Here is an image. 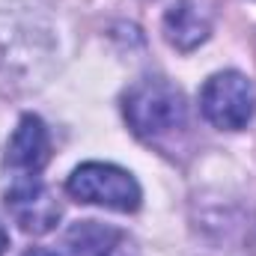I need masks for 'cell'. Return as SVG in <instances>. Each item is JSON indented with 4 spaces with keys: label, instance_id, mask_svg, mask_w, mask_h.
Listing matches in <instances>:
<instances>
[{
    "label": "cell",
    "instance_id": "obj_1",
    "mask_svg": "<svg viewBox=\"0 0 256 256\" xmlns=\"http://www.w3.org/2000/svg\"><path fill=\"white\" fill-rule=\"evenodd\" d=\"M185 116H188V108L182 92L161 78H146L134 84L126 96V120L137 137L152 140V137L170 134L185 126Z\"/></svg>",
    "mask_w": 256,
    "mask_h": 256
},
{
    "label": "cell",
    "instance_id": "obj_2",
    "mask_svg": "<svg viewBox=\"0 0 256 256\" xmlns=\"http://www.w3.org/2000/svg\"><path fill=\"white\" fill-rule=\"evenodd\" d=\"M66 191L72 194L78 202H92V206H104L114 212H134L140 208V185L134 182V176L114 167V164H80L68 182Z\"/></svg>",
    "mask_w": 256,
    "mask_h": 256
},
{
    "label": "cell",
    "instance_id": "obj_3",
    "mask_svg": "<svg viewBox=\"0 0 256 256\" xmlns=\"http://www.w3.org/2000/svg\"><path fill=\"white\" fill-rule=\"evenodd\" d=\"M200 110L214 128L238 131L254 120L256 92L242 72H218L200 92Z\"/></svg>",
    "mask_w": 256,
    "mask_h": 256
},
{
    "label": "cell",
    "instance_id": "obj_4",
    "mask_svg": "<svg viewBox=\"0 0 256 256\" xmlns=\"http://www.w3.org/2000/svg\"><path fill=\"white\" fill-rule=\"evenodd\" d=\"M6 208L15 218V224L24 232H33V236H42V232L54 230V224L60 220L57 196L36 176H24L6 191Z\"/></svg>",
    "mask_w": 256,
    "mask_h": 256
},
{
    "label": "cell",
    "instance_id": "obj_5",
    "mask_svg": "<svg viewBox=\"0 0 256 256\" xmlns=\"http://www.w3.org/2000/svg\"><path fill=\"white\" fill-rule=\"evenodd\" d=\"M48 158H51V137L45 122L33 114L21 116L18 128L6 143V167L30 176V173H39L48 164Z\"/></svg>",
    "mask_w": 256,
    "mask_h": 256
},
{
    "label": "cell",
    "instance_id": "obj_6",
    "mask_svg": "<svg viewBox=\"0 0 256 256\" xmlns=\"http://www.w3.org/2000/svg\"><path fill=\"white\" fill-rule=\"evenodd\" d=\"M66 248L72 256H137L134 244L128 242L122 230L98 220L74 224L66 236Z\"/></svg>",
    "mask_w": 256,
    "mask_h": 256
},
{
    "label": "cell",
    "instance_id": "obj_7",
    "mask_svg": "<svg viewBox=\"0 0 256 256\" xmlns=\"http://www.w3.org/2000/svg\"><path fill=\"white\" fill-rule=\"evenodd\" d=\"M212 33V12L206 0H176V6L164 15V36L173 48L194 51Z\"/></svg>",
    "mask_w": 256,
    "mask_h": 256
},
{
    "label": "cell",
    "instance_id": "obj_8",
    "mask_svg": "<svg viewBox=\"0 0 256 256\" xmlns=\"http://www.w3.org/2000/svg\"><path fill=\"white\" fill-rule=\"evenodd\" d=\"M21 256H57V254H51L45 248H33V250H27V254H21Z\"/></svg>",
    "mask_w": 256,
    "mask_h": 256
},
{
    "label": "cell",
    "instance_id": "obj_9",
    "mask_svg": "<svg viewBox=\"0 0 256 256\" xmlns=\"http://www.w3.org/2000/svg\"><path fill=\"white\" fill-rule=\"evenodd\" d=\"M6 248H9V236H6V230H3V224H0V256H3Z\"/></svg>",
    "mask_w": 256,
    "mask_h": 256
}]
</instances>
